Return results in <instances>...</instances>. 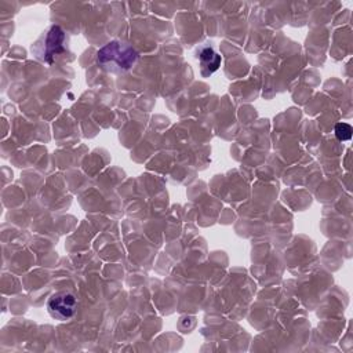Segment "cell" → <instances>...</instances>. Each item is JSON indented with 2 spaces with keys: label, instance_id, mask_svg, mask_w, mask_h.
Returning <instances> with one entry per match:
<instances>
[{
  "label": "cell",
  "instance_id": "cell-1",
  "mask_svg": "<svg viewBox=\"0 0 353 353\" xmlns=\"http://www.w3.org/2000/svg\"><path fill=\"white\" fill-rule=\"evenodd\" d=\"M138 61L137 50L125 41L112 40L97 52L98 65L109 73H124Z\"/></svg>",
  "mask_w": 353,
  "mask_h": 353
},
{
  "label": "cell",
  "instance_id": "cell-2",
  "mask_svg": "<svg viewBox=\"0 0 353 353\" xmlns=\"http://www.w3.org/2000/svg\"><path fill=\"white\" fill-rule=\"evenodd\" d=\"M65 41H66L65 30L58 25H52L41 36V39L34 46H32V52H34L40 61L51 65L57 55L65 52L66 50Z\"/></svg>",
  "mask_w": 353,
  "mask_h": 353
},
{
  "label": "cell",
  "instance_id": "cell-3",
  "mask_svg": "<svg viewBox=\"0 0 353 353\" xmlns=\"http://www.w3.org/2000/svg\"><path fill=\"white\" fill-rule=\"evenodd\" d=\"M47 310L51 317L59 321H66L76 314L77 301L69 291H58L47 299Z\"/></svg>",
  "mask_w": 353,
  "mask_h": 353
},
{
  "label": "cell",
  "instance_id": "cell-4",
  "mask_svg": "<svg viewBox=\"0 0 353 353\" xmlns=\"http://www.w3.org/2000/svg\"><path fill=\"white\" fill-rule=\"evenodd\" d=\"M197 58L200 61V68L203 76H210L214 72H216L221 66V55L214 51L210 46H203L197 51Z\"/></svg>",
  "mask_w": 353,
  "mask_h": 353
},
{
  "label": "cell",
  "instance_id": "cell-5",
  "mask_svg": "<svg viewBox=\"0 0 353 353\" xmlns=\"http://www.w3.org/2000/svg\"><path fill=\"white\" fill-rule=\"evenodd\" d=\"M338 141H349L352 138V127L347 123H338L334 128Z\"/></svg>",
  "mask_w": 353,
  "mask_h": 353
}]
</instances>
